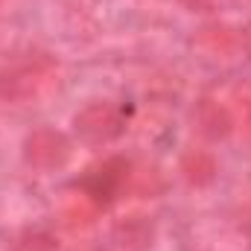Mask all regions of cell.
<instances>
[{
  "mask_svg": "<svg viewBox=\"0 0 251 251\" xmlns=\"http://www.w3.org/2000/svg\"><path fill=\"white\" fill-rule=\"evenodd\" d=\"M131 164L126 158H105L102 164L91 167L82 178L79 190L85 193V199H91L97 207H108L111 201H117L131 184Z\"/></svg>",
  "mask_w": 251,
  "mask_h": 251,
  "instance_id": "obj_1",
  "label": "cell"
},
{
  "mask_svg": "<svg viewBox=\"0 0 251 251\" xmlns=\"http://www.w3.org/2000/svg\"><path fill=\"white\" fill-rule=\"evenodd\" d=\"M53 73V62L41 53H29L26 59L9 64L6 70H0V97L3 100H29L38 94V88L47 82V76Z\"/></svg>",
  "mask_w": 251,
  "mask_h": 251,
  "instance_id": "obj_2",
  "label": "cell"
},
{
  "mask_svg": "<svg viewBox=\"0 0 251 251\" xmlns=\"http://www.w3.org/2000/svg\"><path fill=\"white\" fill-rule=\"evenodd\" d=\"M73 128L88 146H102L126 131V114L114 102H91L73 117Z\"/></svg>",
  "mask_w": 251,
  "mask_h": 251,
  "instance_id": "obj_3",
  "label": "cell"
},
{
  "mask_svg": "<svg viewBox=\"0 0 251 251\" xmlns=\"http://www.w3.org/2000/svg\"><path fill=\"white\" fill-rule=\"evenodd\" d=\"M70 158V140L59 128H35L24 140V161L35 170H59Z\"/></svg>",
  "mask_w": 251,
  "mask_h": 251,
  "instance_id": "obj_4",
  "label": "cell"
},
{
  "mask_svg": "<svg viewBox=\"0 0 251 251\" xmlns=\"http://www.w3.org/2000/svg\"><path fill=\"white\" fill-rule=\"evenodd\" d=\"M155 237H158L155 222H152L149 216H140V213L117 219L114 228H111L114 246L123 249V251H149L155 246Z\"/></svg>",
  "mask_w": 251,
  "mask_h": 251,
  "instance_id": "obj_5",
  "label": "cell"
},
{
  "mask_svg": "<svg viewBox=\"0 0 251 251\" xmlns=\"http://www.w3.org/2000/svg\"><path fill=\"white\" fill-rule=\"evenodd\" d=\"M193 128L204 137V140H222L231 134L234 117L225 105H219L216 100H199L193 108Z\"/></svg>",
  "mask_w": 251,
  "mask_h": 251,
  "instance_id": "obj_6",
  "label": "cell"
},
{
  "mask_svg": "<svg viewBox=\"0 0 251 251\" xmlns=\"http://www.w3.org/2000/svg\"><path fill=\"white\" fill-rule=\"evenodd\" d=\"M178 170H181V176H184L187 184H193V187H207L216 178L219 164H216V158L207 149H190V152L181 155Z\"/></svg>",
  "mask_w": 251,
  "mask_h": 251,
  "instance_id": "obj_7",
  "label": "cell"
},
{
  "mask_svg": "<svg viewBox=\"0 0 251 251\" xmlns=\"http://www.w3.org/2000/svg\"><path fill=\"white\" fill-rule=\"evenodd\" d=\"M12 251H59V243L50 231L32 228V231H24V234L15 237Z\"/></svg>",
  "mask_w": 251,
  "mask_h": 251,
  "instance_id": "obj_8",
  "label": "cell"
},
{
  "mask_svg": "<svg viewBox=\"0 0 251 251\" xmlns=\"http://www.w3.org/2000/svg\"><path fill=\"white\" fill-rule=\"evenodd\" d=\"M131 184H134V190L140 196H155V193L164 190V178H161V173L155 167L152 170H140V173L131 170Z\"/></svg>",
  "mask_w": 251,
  "mask_h": 251,
  "instance_id": "obj_9",
  "label": "cell"
}]
</instances>
